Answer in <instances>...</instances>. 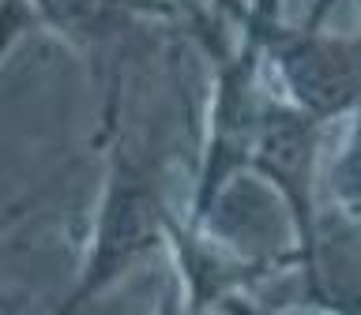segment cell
Here are the masks:
<instances>
[{
    "mask_svg": "<svg viewBox=\"0 0 361 315\" xmlns=\"http://www.w3.org/2000/svg\"><path fill=\"white\" fill-rule=\"evenodd\" d=\"M245 38L259 45V56L271 60L275 75L286 86V101L305 109L312 120H335L343 112H357L361 105V34L338 38L324 34L316 22L290 27L279 15V0H252V8H237Z\"/></svg>",
    "mask_w": 361,
    "mask_h": 315,
    "instance_id": "2",
    "label": "cell"
},
{
    "mask_svg": "<svg viewBox=\"0 0 361 315\" xmlns=\"http://www.w3.org/2000/svg\"><path fill=\"white\" fill-rule=\"evenodd\" d=\"M309 300L335 315H361V244L316 240V255L301 266Z\"/></svg>",
    "mask_w": 361,
    "mask_h": 315,
    "instance_id": "4",
    "label": "cell"
},
{
    "mask_svg": "<svg viewBox=\"0 0 361 315\" xmlns=\"http://www.w3.org/2000/svg\"><path fill=\"white\" fill-rule=\"evenodd\" d=\"M0 308H11V300H4V297H0Z\"/></svg>",
    "mask_w": 361,
    "mask_h": 315,
    "instance_id": "8",
    "label": "cell"
},
{
    "mask_svg": "<svg viewBox=\"0 0 361 315\" xmlns=\"http://www.w3.org/2000/svg\"><path fill=\"white\" fill-rule=\"evenodd\" d=\"M316 150H320V120H312L293 101L267 98L259 135L252 143L248 169L275 191L293 229L290 263L305 266L316 255Z\"/></svg>",
    "mask_w": 361,
    "mask_h": 315,
    "instance_id": "3",
    "label": "cell"
},
{
    "mask_svg": "<svg viewBox=\"0 0 361 315\" xmlns=\"http://www.w3.org/2000/svg\"><path fill=\"white\" fill-rule=\"evenodd\" d=\"M169 0H49V22L64 30H75L90 41L113 38L124 22H132L143 11H173Z\"/></svg>",
    "mask_w": 361,
    "mask_h": 315,
    "instance_id": "5",
    "label": "cell"
},
{
    "mask_svg": "<svg viewBox=\"0 0 361 315\" xmlns=\"http://www.w3.org/2000/svg\"><path fill=\"white\" fill-rule=\"evenodd\" d=\"M79 315H87V311H79ZM158 315H173V311H169V308H166V311H158Z\"/></svg>",
    "mask_w": 361,
    "mask_h": 315,
    "instance_id": "9",
    "label": "cell"
},
{
    "mask_svg": "<svg viewBox=\"0 0 361 315\" xmlns=\"http://www.w3.org/2000/svg\"><path fill=\"white\" fill-rule=\"evenodd\" d=\"M331 188L338 202L354 218H361V105H357V120H354V131H350L346 150L338 154V162L331 169Z\"/></svg>",
    "mask_w": 361,
    "mask_h": 315,
    "instance_id": "6",
    "label": "cell"
},
{
    "mask_svg": "<svg viewBox=\"0 0 361 315\" xmlns=\"http://www.w3.org/2000/svg\"><path fill=\"white\" fill-rule=\"evenodd\" d=\"M169 221H173V214L162 195L158 154L117 135L109 143L106 184H102L83 266H79L68 297L53 308V315L87 311L109 285L128 278L158 248L169 244Z\"/></svg>",
    "mask_w": 361,
    "mask_h": 315,
    "instance_id": "1",
    "label": "cell"
},
{
    "mask_svg": "<svg viewBox=\"0 0 361 315\" xmlns=\"http://www.w3.org/2000/svg\"><path fill=\"white\" fill-rule=\"evenodd\" d=\"M331 4V0H320V4L312 8V15H309V22H316V27H320V15H324V8Z\"/></svg>",
    "mask_w": 361,
    "mask_h": 315,
    "instance_id": "7",
    "label": "cell"
}]
</instances>
